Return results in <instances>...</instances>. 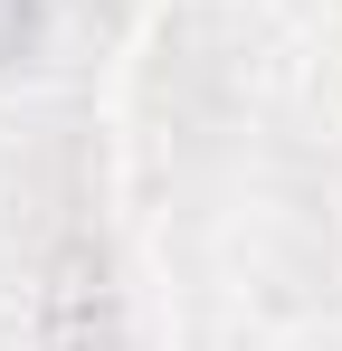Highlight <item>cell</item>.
<instances>
[{
    "label": "cell",
    "mask_w": 342,
    "mask_h": 351,
    "mask_svg": "<svg viewBox=\"0 0 342 351\" xmlns=\"http://www.w3.org/2000/svg\"><path fill=\"white\" fill-rule=\"evenodd\" d=\"M67 19H95V0H0V66H38Z\"/></svg>",
    "instance_id": "obj_1"
}]
</instances>
